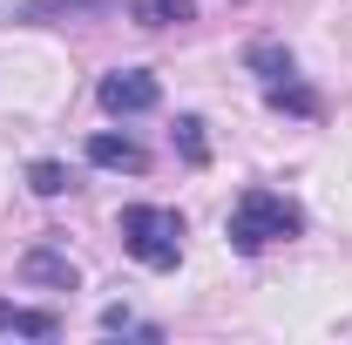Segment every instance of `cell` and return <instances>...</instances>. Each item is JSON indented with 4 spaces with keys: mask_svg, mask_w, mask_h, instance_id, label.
<instances>
[{
    "mask_svg": "<svg viewBox=\"0 0 352 345\" xmlns=\"http://www.w3.org/2000/svg\"><path fill=\"white\" fill-rule=\"evenodd\" d=\"M116 230H122V251H129L142 271H176V264H183V216H176V210L129 203Z\"/></svg>",
    "mask_w": 352,
    "mask_h": 345,
    "instance_id": "2",
    "label": "cell"
},
{
    "mask_svg": "<svg viewBox=\"0 0 352 345\" xmlns=\"http://www.w3.org/2000/svg\"><path fill=\"white\" fill-rule=\"evenodd\" d=\"M244 68H251L258 82H285L298 61H292V47H278V41H251L244 47Z\"/></svg>",
    "mask_w": 352,
    "mask_h": 345,
    "instance_id": "9",
    "label": "cell"
},
{
    "mask_svg": "<svg viewBox=\"0 0 352 345\" xmlns=\"http://www.w3.org/2000/svg\"><path fill=\"white\" fill-rule=\"evenodd\" d=\"M305 230V210L298 203H285L278 190H244L230 216H223V237H230V251L237 258H258L271 244H285V237H298Z\"/></svg>",
    "mask_w": 352,
    "mask_h": 345,
    "instance_id": "1",
    "label": "cell"
},
{
    "mask_svg": "<svg viewBox=\"0 0 352 345\" xmlns=\"http://www.w3.org/2000/svg\"><path fill=\"white\" fill-rule=\"evenodd\" d=\"M264 102H271V109H285V115H298V122H311V115H318V95L298 82V68H292L285 82H264Z\"/></svg>",
    "mask_w": 352,
    "mask_h": 345,
    "instance_id": "7",
    "label": "cell"
},
{
    "mask_svg": "<svg viewBox=\"0 0 352 345\" xmlns=\"http://www.w3.org/2000/svg\"><path fill=\"white\" fill-rule=\"evenodd\" d=\"M21 285H47V291H75V285H82V271H75V258H68L61 244H34V251H21Z\"/></svg>",
    "mask_w": 352,
    "mask_h": 345,
    "instance_id": "4",
    "label": "cell"
},
{
    "mask_svg": "<svg viewBox=\"0 0 352 345\" xmlns=\"http://www.w3.org/2000/svg\"><path fill=\"white\" fill-rule=\"evenodd\" d=\"M102 109L109 115H149L156 102H163V88H156V75L149 68H116V75H102Z\"/></svg>",
    "mask_w": 352,
    "mask_h": 345,
    "instance_id": "3",
    "label": "cell"
},
{
    "mask_svg": "<svg viewBox=\"0 0 352 345\" xmlns=\"http://www.w3.org/2000/svg\"><path fill=\"white\" fill-rule=\"evenodd\" d=\"M28 190H34V197H61V190H68V170H61V163H28Z\"/></svg>",
    "mask_w": 352,
    "mask_h": 345,
    "instance_id": "12",
    "label": "cell"
},
{
    "mask_svg": "<svg viewBox=\"0 0 352 345\" xmlns=\"http://www.w3.org/2000/svg\"><path fill=\"white\" fill-rule=\"evenodd\" d=\"M176 149H183V163H190V170H204V163H210V135H204V115H176Z\"/></svg>",
    "mask_w": 352,
    "mask_h": 345,
    "instance_id": "10",
    "label": "cell"
},
{
    "mask_svg": "<svg viewBox=\"0 0 352 345\" xmlns=\"http://www.w3.org/2000/svg\"><path fill=\"white\" fill-rule=\"evenodd\" d=\"M0 332H14V339H61V318H54V311H28V304H7V298H0Z\"/></svg>",
    "mask_w": 352,
    "mask_h": 345,
    "instance_id": "6",
    "label": "cell"
},
{
    "mask_svg": "<svg viewBox=\"0 0 352 345\" xmlns=\"http://www.w3.org/2000/svg\"><path fill=\"white\" fill-rule=\"evenodd\" d=\"M102 332H129V339H163V325H149V318H135L129 304H109V311H102Z\"/></svg>",
    "mask_w": 352,
    "mask_h": 345,
    "instance_id": "11",
    "label": "cell"
},
{
    "mask_svg": "<svg viewBox=\"0 0 352 345\" xmlns=\"http://www.w3.org/2000/svg\"><path fill=\"white\" fill-rule=\"evenodd\" d=\"M129 21L135 27H183V21H197V0H135Z\"/></svg>",
    "mask_w": 352,
    "mask_h": 345,
    "instance_id": "8",
    "label": "cell"
},
{
    "mask_svg": "<svg viewBox=\"0 0 352 345\" xmlns=\"http://www.w3.org/2000/svg\"><path fill=\"white\" fill-rule=\"evenodd\" d=\"M88 163H95V170H129V176H142L149 170V149H142V142H129V135H88Z\"/></svg>",
    "mask_w": 352,
    "mask_h": 345,
    "instance_id": "5",
    "label": "cell"
}]
</instances>
